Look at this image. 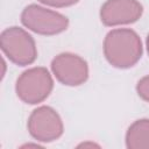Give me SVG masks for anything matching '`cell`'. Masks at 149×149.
I'll return each mask as SVG.
<instances>
[{"label": "cell", "mask_w": 149, "mask_h": 149, "mask_svg": "<svg viewBox=\"0 0 149 149\" xmlns=\"http://www.w3.org/2000/svg\"><path fill=\"white\" fill-rule=\"evenodd\" d=\"M106 59L115 68H130L142 55V43L139 35L132 29L111 30L104 41Z\"/></svg>", "instance_id": "cell-1"}, {"label": "cell", "mask_w": 149, "mask_h": 149, "mask_svg": "<svg viewBox=\"0 0 149 149\" xmlns=\"http://www.w3.org/2000/svg\"><path fill=\"white\" fill-rule=\"evenodd\" d=\"M52 78L45 68H31L24 71L16 80L17 97L27 104H38L51 92Z\"/></svg>", "instance_id": "cell-2"}, {"label": "cell", "mask_w": 149, "mask_h": 149, "mask_svg": "<svg viewBox=\"0 0 149 149\" xmlns=\"http://www.w3.org/2000/svg\"><path fill=\"white\" fill-rule=\"evenodd\" d=\"M1 49L6 56L17 65L31 64L37 56L33 37L22 28L10 27L1 33Z\"/></svg>", "instance_id": "cell-3"}, {"label": "cell", "mask_w": 149, "mask_h": 149, "mask_svg": "<svg viewBox=\"0 0 149 149\" xmlns=\"http://www.w3.org/2000/svg\"><path fill=\"white\" fill-rule=\"evenodd\" d=\"M21 21L24 27L42 35L62 33L69 24L66 16L37 5L27 6L21 14Z\"/></svg>", "instance_id": "cell-4"}, {"label": "cell", "mask_w": 149, "mask_h": 149, "mask_svg": "<svg viewBox=\"0 0 149 149\" xmlns=\"http://www.w3.org/2000/svg\"><path fill=\"white\" fill-rule=\"evenodd\" d=\"M28 129L34 139L51 142L63 134V122L55 109L49 106H41L30 114Z\"/></svg>", "instance_id": "cell-5"}, {"label": "cell", "mask_w": 149, "mask_h": 149, "mask_svg": "<svg viewBox=\"0 0 149 149\" xmlns=\"http://www.w3.org/2000/svg\"><path fill=\"white\" fill-rule=\"evenodd\" d=\"M51 70L62 84L69 86L80 85L88 77L87 63L81 57L70 52L56 56L51 62Z\"/></svg>", "instance_id": "cell-6"}, {"label": "cell", "mask_w": 149, "mask_h": 149, "mask_svg": "<svg viewBox=\"0 0 149 149\" xmlns=\"http://www.w3.org/2000/svg\"><path fill=\"white\" fill-rule=\"evenodd\" d=\"M142 15V6L136 0H107L100 9V19L106 26L135 22Z\"/></svg>", "instance_id": "cell-7"}, {"label": "cell", "mask_w": 149, "mask_h": 149, "mask_svg": "<svg viewBox=\"0 0 149 149\" xmlns=\"http://www.w3.org/2000/svg\"><path fill=\"white\" fill-rule=\"evenodd\" d=\"M126 146L132 149H149V119L137 120L128 128Z\"/></svg>", "instance_id": "cell-8"}, {"label": "cell", "mask_w": 149, "mask_h": 149, "mask_svg": "<svg viewBox=\"0 0 149 149\" xmlns=\"http://www.w3.org/2000/svg\"><path fill=\"white\" fill-rule=\"evenodd\" d=\"M136 90L139 95L143 100L149 101V76H146L142 79H140V81L137 83Z\"/></svg>", "instance_id": "cell-9"}, {"label": "cell", "mask_w": 149, "mask_h": 149, "mask_svg": "<svg viewBox=\"0 0 149 149\" xmlns=\"http://www.w3.org/2000/svg\"><path fill=\"white\" fill-rule=\"evenodd\" d=\"M42 3L54 6V7H66L77 3L79 0H40Z\"/></svg>", "instance_id": "cell-10"}, {"label": "cell", "mask_w": 149, "mask_h": 149, "mask_svg": "<svg viewBox=\"0 0 149 149\" xmlns=\"http://www.w3.org/2000/svg\"><path fill=\"white\" fill-rule=\"evenodd\" d=\"M147 49H148V52H149V35L147 37Z\"/></svg>", "instance_id": "cell-11"}]
</instances>
